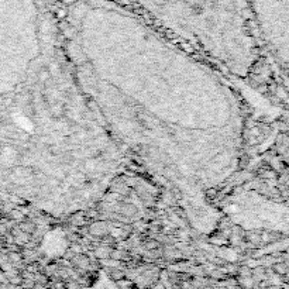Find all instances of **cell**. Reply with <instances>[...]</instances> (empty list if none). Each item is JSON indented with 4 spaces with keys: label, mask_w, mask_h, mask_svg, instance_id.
Instances as JSON below:
<instances>
[{
    "label": "cell",
    "mask_w": 289,
    "mask_h": 289,
    "mask_svg": "<svg viewBox=\"0 0 289 289\" xmlns=\"http://www.w3.org/2000/svg\"><path fill=\"white\" fill-rule=\"evenodd\" d=\"M73 75L124 157L168 191L189 226L212 234L210 195L240 171L244 109L215 67L121 0H72L58 20Z\"/></svg>",
    "instance_id": "1"
},
{
    "label": "cell",
    "mask_w": 289,
    "mask_h": 289,
    "mask_svg": "<svg viewBox=\"0 0 289 289\" xmlns=\"http://www.w3.org/2000/svg\"><path fill=\"white\" fill-rule=\"evenodd\" d=\"M217 68L247 78L258 60L250 0H121Z\"/></svg>",
    "instance_id": "3"
},
{
    "label": "cell",
    "mask_w": 289,
    "mask_h": 289,
    "mask_svg": "<svg viewBox=\"0 0 289 289\" xmlns=\"http://www.w3.org/2000/svg\"><path fill=\"white\" fill-rule=\"evenodd\" d=\"M126 165L61 44L0 105V191L68 217L95 206Z\"/></svg>",
    "instance_id": "2"
},
{
    "label": "cell",
    "mask_w": 289,
    "mask_h": 289,
    "mask_svg": "<svg viewBox=\"0 0 289 289\" xmlns=\"http://www.w3.org/2000/svg\"><path fill=\"white\" fill-rule=\"evenodd\" d=\"M258 47L268 54L277 73L287 81L289 54V0H250Z\"/></svg>",
    "instance_id": "4"
}]
</instances>
